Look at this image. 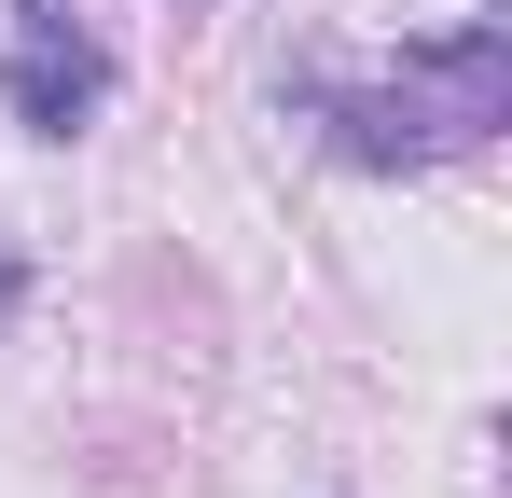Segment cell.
I'll list each match as a JSON object with an SVG mask.
<instances>
[{
	"mask_svg": "<svg viewBox=\"0 0 512 498\" xmlns=\"http://www.w3.org/2000/svg\"><path fill=\"white\" fill-rule=\"evenodd\" d=\"M0 97L28 139H84L97 97H111V42H97L70 0H14V56H0Z\"/></svg>",
	"mask_w": 512,
	"mask_h": 498,
	"instance_id": "cell-2",
	"label": "cell"
},
{
	"mask_svg": "<svg viewBox=\"0 0 512 498\" xmlns=\"http://www.w3.org/2000/svg\"><path fill=\"white\" fill-rule=\"evenodd\" d=\"M14 291H28V277H14V249H0V319H14Z\"/></svg>",
	"mask_w": 512,
	"mask_h": 498,
	"instance_id": "cell-3",
	"label": "cell"
},
{
	"mask_svg": "<svg viewBox=\"0 0 512 498\" xmlns=\"http://www.w3.org/2000/svg\"><path fill=\"white\" fill-rule=\"evenodd\" d=\"M333 139L360 166H443V153H485L512 125V28L499 14H457L443 42H416L388 83H333L319 97Z\"/></svg>",
	"mask_w": 512,
	"mask_h": 498,
	"instance_id": "cell-1",
	"label": "cell"
}]
</instances>
